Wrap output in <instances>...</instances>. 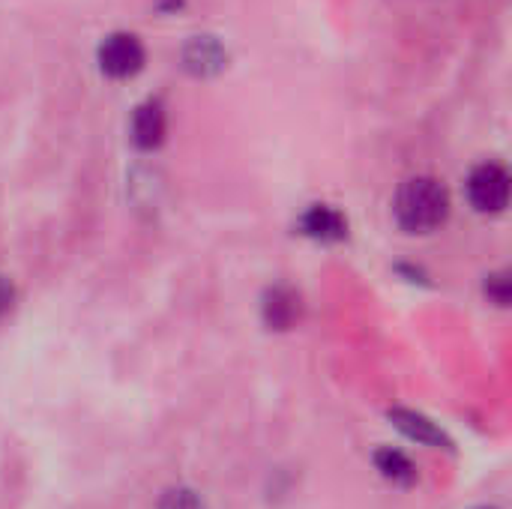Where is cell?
<instances>
[{
  "mask_svg": "<svg viewBox=\"0 0 512 509\" xmlns=\"http://www.w3.org/2000/svg\"><path fill=\"white\" fill-rule=\"evenodd\" d=\"M390 423L411 441L423 444V447H432V450H450L453 441L447 438L444 429H438L429 417L417 414V411H408V408H393L390 411Z\"/></svg>",
  "mask_w": 512,
  "mask_h": 509,
  "instance_id": "obj_4",
  "label": "cell"
},
{
  "mask_svg": "<svg viewBox=\"0 0 512 509\" xmlns=\"http://www.w3.org/2000/svg\"><path fill=\"white\" fill-rule=\"evenodd\" d=\"M300 318V297L279 285V288H270L267 297H264V321L270 330H291L294 321Z\"/></svg>",
  "mask_w": 512,
  "mask_h": 509,
  "instance_id": "obj_8",
  "label": "cell"
},
{
  "mask_svg": "<svg viewBox=\"0 0 512 509\" xmlns=\"http://www.w3.org/2000/svg\"><path fill=\"white\" fill-rule=\"evenodd\" d=\"M165 126H168L165 108L159 102H144V105H138V111L132 117V141L144 150H153L162 144Z\"/></svg>",
  "mask_w": 512,
  "mask_h": 509,
  "instance_id": "obj_7",
  "label": "cell"
},
{
  "mask_svg": "<svg viewBox=\"0 0 512 509\" xmlns=\"http://www.w3.org/2000/svg\"><path fill=\"white\" fill-rule=\"evenodd\" d=\"M393 213L408 234H429L447 222L450 195L444 183H438L435 177H411L396 192Z\"/></svg>",
  "mask_w": 512,
  "mask_h": 509,
  "instance_id": "obj_1",
  "label": "cell"
},
{
  "mask_svg": "<svg viewBox=\"0 0 512 509\" xmlns=\"http://www.w3.org/2000/svg\"><path fill=\"white\" fill-rule=\"evenodd\" d=\"M162 509H204V504L192 489H174V492L165 495Z\"/></svg>",
  "mask_w": 512,
  "mask_h": 509,
  "instance_id": "obj_10",
  "label": "cell"
},
{
  "mask_svg": "<svg viewBox=\"0 0 512 509\" xmlns=\"http://www.w3.org/2000/svg\"><path fill=\"white\" fill-rule=\"evenodd\" d=\"M468 198L480 213H501L510 201V174L495 162L474 168L468 177Z\"/></svg>",
  "mask_w": 512,
  "mask_h": 509,
  "instance_id": "obj_2",
  "label": "cell"
},
{
  "mask_svg": "<svg viewBox=\"0 0 512 509\" xmlns=\"http://www.w3.org/2000/svg\"><path fill=\"white\" fill-rule=\"evenodd\" d=\"M375 468H378L381 477L390 480L393 486H414V483H417V468H414V462H411L405 453L393 450V447H384V450L375 453Z\"/></svg>",
  "mask_w": 512,
  "mask_h": 509,
  "instance_id": "obj_9",
  "label": "cell"
},
{
  "mask_svg": "<svg viewBox=\"0 0 512 509\" xmlns=\"http://www.w3.org/2000/svg\"><path fill=\"white\" fill-rule=\"evenodd\" d=\"M225 60H228V54H225V48H222V42L216 36H195L183 48V66L198 78L222 72Z\"/></svg>",
  "mask_w": 512,
  "mask_h": 509,
  "instance_id": "obj_5",
  "label": "cell"
},
{
  "mask_svg": "<svg viewBox=\"0 0 512 509\" xmlns=\"http://www.w3.org/2000/svg\"><path fill=\"white\" fill-rule=\"evenodd\" d=\"M300 228L306 237L312 240H321V243H333V240H342L345 231H348V222L342 219L339 210L327 207V204H315L303 213L300 219Z\"/></svg>",
  "mask_w": 512,
  "mask_h": 509,
  "instance_id": "obj_6",
  "label": "cell"
},
{
  "mask_svg": "<svg viewBox=\"0 0 512 509\" xmlns=\"http://www.w3.org/2000/svg\"><path fill=\"white\" fill-rule=\"evenodd\" d=\"M486 294H489L498 306H507V303H510V282H507V276H504V273L489 276V282H486Z\"/></svg>",
  "mask_w": 512,
  "mask_h": 509,
  "instance_id": "obj_11",
  "label": "cell"
},
{
  "mask_svg": "<svg viewBox=\"0 0 512 509\" xmlns=\"http://www.w3.org/2000/svg\"><path fill=\"white\" fill-rule=\"evenodd\" d=\"M12 306H15V285L0 273V318H3V315H9V312H12Z\"/></svg>",
  "mask_w": 512,
  "mask_h": 509,
  "instance_id": "obj_12",
  "label": "cell"
},
{
  "mask_svg": "<svg viewBox=\"0 0 512 509\" xmlns=\"http://www.w3.org/2000/svg\"><path fill=\"white\" fill-rule=\"evenodd\" d=\"M477 509H495V507H477Z\"/></svg>",
  "mask_w": 512,
  "mask_h": 509,
  "instance_id": "obj_13",
  "label": "cell"
},
{
  "mask_svg": "<svg viewBox=\"0 0 512 509\" xmlns=\"http://www.w3.org/2000/svg\"><path fill=\"white\" fill-rule=\"evenodd\" d=\"M144 66V45L132 33H111L99 45V69L111 78H129Z\"/></svg>",
  "mask_w": 512,
  "mask_h": 509,
  "instance_id": "obj_3",
  "label": "cell"
}]
</instances>
